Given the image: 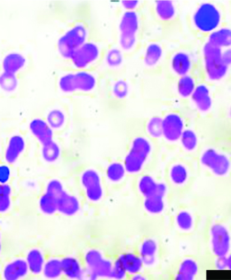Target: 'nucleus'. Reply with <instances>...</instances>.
<instances>
[{"mask_svg": "<svg viewBox=\"0 0 231 280\" xmlns=\"http://www.w3.org/2000/svg\"><path fill=\"white\" fill-rule=\"evenodd\" d=\"M140 14L137 11H125L118 25L119 44L123 52L130 53L138 46L141 31Z\"/></svg>", "mask_w": 231, "mask_h": 280, "instance_id": "f257e3e1", "label": "nucleus"}, {"mask_svg": "<svg viewBox=\"0 0 231 280\" xmlns=\"http://www.w3.org/2000/svg\"><path fill=\"white\" fill-rule=\"evenodd\" d=\"M98 85L95 74L87 70H77L67 72L59 81L60 89L65 94L93 92Z\"/></svg>", "mask_w": 231, "mask_h": 280, "instance_id": "f03ea898", "label": "nucleus"}, {"mask_svg": "<svg viewBox=\"0 0 231 280\" xmlns=\"http://www.w3.org/2000/svg\"><path fill=\"white\" fill-rule=\"evenodd\" d=\"M88 38V30L83 23L72 25L57 41V50L64 59H71L74 53L83 46Z\"/></svg>", "mask_w": 231, "mask_h": 280, "instance_id": "7ed1b4c3", "label": "nucleus"}, {"mask_svg": "<svg viewBox=\"0 0 231 280\" xmlns=\"http://www.w3.org/2000/svg\"><path fill=\"white\" fill-rule=\"evenodd\" d=\"M151 150L152 146L148 139L142 136L134 138L125 157L124 166L126 171L130 174L140 172L150 155Z\"/></svg>", "mask_w": 231, "mask_h": 280, "instance_id": "20e7f679", "label": "nucleus"}, {"mask_svg": "<svg viewBox=\"0 0 231 280\" xmlns=\"http://www.w3.org/2000/svg\"><path fill=\"white\" fill-rule=\"evenodd\" d=\"M221 48L207 42L203 49L205 68L209 79L217 81L221 80L227 72L228 66L222 61Z\"/></svg>", "mask_w": 231, "mask_h": 280, "instance_id": "39448f33", "label": "nucleus"}, {"mask_svg": "<svg viewBox=\"0 0 231 280\" xmlns=\"http://www.w3.org/2000/svg\"><path fill=\"white\" fill-rule=\"evenodd\" d=\"M221 20V14L213 4L205 3L195 12L192 21L195 26L202 32H210L217 29Z\"/></svg>", "mask_w": 231, "mask_h": 280, "instance_id": "423d86ee", "label": "nucleus"}, {"mask_svg": "<svg viewBox=\"0 0 231 280\" xmlns=\"http://www.w3.org/2000/svg\"><path fill=\"white\" fill-rule=\"evenodd\" d=\"M101 52L98 43L87 42L74 53L70 61L76 70H87L99 60Z\"/></svg>", "mask_w": 231, "mask_h": 280, "instance_id": "0eeeda50", "label": "nucleus"}, {"mask_svg": "<svg viewBox=\"0 0 231 280\" xmlns=\"http://www.w3.org/2000/svg\"><path fill=\"white\" fill-rule=\"evenodd\" d=\"M184 130L183 119L177 113H169L162 118V136L168 142L180 140Z\"/></svg>", "mask_w": 231, "mask_h": 280, "instance_id": "6e6552de", "label": "nucleus"}, {"mask_svg": "<svg viewBox=\"0 0 231 280\" xmlns=\"http://www.w3.org/2000/svg\"><path fill=\"white\" fill-rule=\"evenodd\" d=\"M85 262L88 269L93 271L98 277H110L112 264L110 260L105 259L100 252L90 250L85 254Z\"/></svg>", "mask_w": 231, "mask_h": 280, "instance_id": "1a4fd4ad", "label": "nucleus"}, {"mask_svg": "<svg viewBox=\"0 0 231 280\" xmlns=\"http://www.w3.org/2000/svg\"><path fill=\"white\" fill-rule=\"evenodd\" d=\"M81 183L85 189L87 197L92 202H98L103 196L101 179L98 172L87 170L81 175Z\"/></svg>", "mask_w": 231, "mask_h": 280, "instance_id": "9d476101", "label": "nucleus"}, {"mask_svg": "<svg viewBox=\"0 0 231 280\" xmlns=\"http://www.w3.org/2000/svg\"><path fill=\"white\" fill-rule=\"evenodd\" d=\"M202 161L205 166L217 175L226 174L229 169L230 163L227 158L213 149H208L204 152Z\"/></svg>", "mask_w": 231, "mask_h": 280, "instance_id": "9b49d317", "label": "nucleus"}, {"mask_svg": "<svg viewBox=\"0 0 231 280\" xmlns=\"http://www.w3.org/2000/svg\"><path fill=\"white\" fill-rule=\"evenodd\" d=\"M214 251L220 257L227 254L230 247V237L225 228L220 225L215 226L211 230Z\"/></svg>", "mask_w": 231, "mask_h": 280, "instance_id": "f8f14e48", "label": "nucleus"}, {"mask_svg": "<svg viewBox=\"0 0 231 280\" xmlns=\"http://www.w3.org/2000/svg\"><path fill=\"white\" fill-rule=\"evenodd\" d=\"M29 129L42 146L53 141V129L44 119L40 118L33 119L30 122Z\"/></svg>", "mask_w": 231, "mask_h": 280, "instance_id": "ddd939ff", "label": "nucleus"}, {"mask_svg": "<svg viewBox=\"0 0 231 280\" xmlns=\"http://www.w3.org/2000/svg\"><path fill=\"white\" fill-rule=\"evenodd\" d=\"M26 142L21 135H14L8 141L5 151V159L9 164L14 163L24 152Z\"/></svg>", "mask_w": 231, "mask_h": 280, "instance_id": "4468645a", "label": "nucleus"}, {"mask_svg": "<svg viewBox=\"0 0 231 280\" xmlns=\"http://www.w3.org/2000/svg\"><path fill=\"white\" fill-rule=\"evenodd\" d=\"M29 269L26 260L22 258L12 260L6 265L3 271L5 280H20L28 274Z\"/></svg>", "mask_w": 231, "mask_h": 280, "instance_id": "2eb2a0df", "label": "nucleus"}, {"mask_svg": "<svg viewBox=\"0 0 231 280\" xmlns=\"http://www.w3.org/2000/svg\"><path fill=\"white\" fill-rule=\"evenodd\" d=\"M170 67L172 71L179 77L188 76L191 67V60L185 52L175 53L171 58Z\"/></svg>", "mask_w": 231, "mask_h": 280, "instance_id": "dca6fc26", "label": "nucleus"}, {"mask_svg": "<svg viewBox=\"0 0 231 280\" xmlns=\"http://www.w3.org/2000/svg\"><path fill=\"white\" fill-rule=\"evenodd\" d=\"M164 50L158 42H149L143 53V63L148 68L155 67L160 63L163 57Z\"/></svg>", "mask_w": 231, "mask_h": 280, "instance_id": "f3484780", "label": "nucleus"}, {"mask_svg": "<svg viewBox=\"0 0 231 280\" xmlns=\"http://www.w3.org/2000/svg\"><path fill=\"white\" fill-rule=\"evenodd\" d=\"M195 105L201 112H207L211 108V98L209 89L205 85H198L191 95Z\"/></svg>", "mask_w": 231, "mask_h": 280, "instance_id": "a211bd4d", "label": "nucleus"}, {"mask_svg": "<svg viewBox=\"0 0 231 280\" xmlns=\"http://www.w3.org/2000/svg\"><path fill=\"white\" fill-rule=\"evenodd\" d=\"M24 55L18 52H10L4 57L2 61V68L4 72L16 74L26 65Z\"/></svg>", "mask_w": 231, "mask_h": 280, "instance_id": "6ab92c4d", "label": "nucleus"}, {"mask_svg": "<svg viewBox=\"0 0 231 280\" xmlns=\"http://www.w3.org/2000/svg\"><path fill=\"white\" fill-rule=\"evenodd\" d=\"M57 211L63 215H73L79 211L80 204L75 196L66 193L65 191L57 198Z\"/></svg>", "mask_w": 231, "mask_h": 280, "instance_id": "aec40b11", "label": "nucleus"}, {"mask_svg": "<svg viewBox=\"0 0 231 280\" xmlns=\"http://www.w3.org/2000/svg\"><path fill=\"white\" fill-rule=\"evenodd\" d=\"M153 11L160 21H172L176 16V8L171 1H157L153 5Z\"/></svg>", "mask_w": 231, "mask_h": 280, "instance_id": "412c9836", "label": "nucleus"}, {"mask_svg": "<svg viewBox=\"0 0 231 280\" xmlns=\"http://www.w3.org/2000/svg\"><path fill=\"white\" fill-rule=\"evenodd\" d=\"M117 260L125 269L126 272L131 273V274H136L142 269L143 264L141 258L134 254H122Z\"/></svg>", "mask_w": 231, "mask_h": 280, "instance_id": "4be33fe9", "label": "nucleus"}, {"mask_svg": "<svg viewBox=\"0 0 231 280\" xmlns=\"http://www.w3.org/2000/svg\"><path fill=\"white\" fill-rule=\"evenodd\" d=\"M26 262L29 267V271L34 274L42 273L45 264L44 254L40 250L33 249L27 253Z\"/></svg>", "mask_w": 231, "mask_h": 280, "instance_id": "5701e85b", "label": "nucleus"}, {"mask_svg": "<svg viewBox=\"0 0 231 280\" xmlns=\"http://www.w3.org/2000/svg\"><path fill=\"white\" fill-rule=\"evenodd\" d=\"M62 269L63 273L68 278L71 279H79L80 277L82 269L79 260L71 256H67L61 260Z\"/></svg>", "mask_w": 231, "mask_h": 280, "instance_id": "b1692460", "label": "nucleus"}, {"mask_svg": "<svg viewBox=\"0 0 231 280\" xmlns=\"http://www.w3.org/2000/svg\"><path fill=\"white\" fill-rule=\"evenodd\" d=\"M157 244L152 239H147L141 246V258L143 264L151 266L155 262V254L157 251Z\"/></svg>", "mask_w": 231, "mask_h": 280, "instance_id": "393cba45", "label": "nucleus"}, {"mask_svg": "<svg viewBox=\"0 0 231 280\" xmlns=\"http://www.w3.org/2000/svg\"><path fill=\"white\" fill-rule=\"evenodd\" d=\"M208 43L221 48L231 46V29L224 28L214 31L209 35Z\"/></svg>", "mask_w": 231, "mask_h": 280, "instance_id": "a878e982", "label": "nucleus"}, {"mask_svg": "<svg viewBox=\"0 0 231 280\" xmlns=\"http://www.w3.org/2000/svg\"><path fill=\"white\" fill-rule=\"evenodd\" d=\"M198 272V266L194 260L186 259L181 263L175 280H194Z\"/></svg>", "mask_w": 231, "mask_h": 280, "instance_id": "bb28decb", "label": "nucleus"}, {"mask_svg": "<svg viewBox=\"0 0 231 280\" xmlns=\"http://www.w3.org/2000/svg\"><path fill=\"white\" fill-rule=\"evenodd\" d=\"M43 273L46 278L51 279L59 278L63 273L61 260L56 258L49 260L44 265Z\"/></svg>", "mask_w": 231, "mask_h": 280, "instance_id": "cd10ccee", "label": "nucleus"}, {"mask_svg": "<svg viewBox=\"0 0 231 280\" xmlns=\"http://www.w3.org/2000/svg\"><path fill=\"white\" fill-rule=\"evenodd\" d=\"M196 87L194 79L189 76L182 77L177 83V91L179 95L183 98L191 96Z\"/></svg>", "mask_w": 231, "mask_h": 280, "instance_id": "c85d7f7f", "label": "nucleus"}, {"mask_svg": "<svg viewBox=\"0 0 231 280\" xmlns=\"http://www.w3.org/2000/svg\"><path fill=\"white\" fill-rule=\"evenodd\" d=\"M158 183L154 180L153 177L149 175H144L141 177L139 182V189L141 194L145 198L155 195Z\"/></svg>", "mask_w": 231, "mask_h": 280, "instance_id": "c756f323", "label": "nucleus"}, {"mask_svg": "<svg viewBox=\"0 0 231 280\" xmlns=\"http://www.w3.org/2000/svg\"><path fill=\"white\" fill-rule=\"evenodd\" d=\"M38 204L41 211L46 215H52L57 211V198L46 192L40 198Z\"/></svg>", "mask_w": 231, "mask_h": 280, "instance_id": "7c9ffc66", "label": "nucleus"}, {"mask_svg": "<svg viewBox=\"0 0 231 280\" xmlns=\"http://www.w3.org/2000/svg\"><path fill=\"white\" fill-rule=\"evenodd\" d=\"M43 159L46 162H53L59 159L61 155V147L54 141L43 145L42 149Z\"/></svg>", "mask_w": 231, "mask_h": 280, "instance_id": "2f4dec72", "label": "nucleus"}, {"mask_svg": "<svg viewBox=\"0 0 231 280\" xmlns=\"http://www.w3.org/2000/svg\"><path fill=\"white\" fill-rule=\"evenodd\" d=\"M46 121L51 129H59L65 124L66 116L60 109H53L47 115Z\"/></svg>", "mask_w": 231, "mask_h": 280, "instance_id": "473e14b6", "label": "nucleus"}, {"mask_svg": "<svg viewBox=\"0 0 231 280\" xmlns=\"http://www.w3.org/2000/svg\"><path fill=\"white\" fill-rule=\"evenodd\" d=\"M144 206L145 209L149 213L152 214L160 213L164 210V208L163 198L156 195V194L145 198Z\"/></svg>", "mask_w": 231, "mask_h": 280, "instance_id": "72a5a7b5", "label": "nucleus"}, {"mask_svg": "<svg viewBox=\"0 0 231 280\" xmlns=\"http://www.w3.org/2000/svg\"><path fill=\"white\" fill-rule=\"evenodd\" d=\"M11 187L8 184H0V213H6L11 207Z\"/></svg>", "mask_w": 231, "mask_h": 280, "instance_id": "f704fd0d", "label": "nucleus"}, {"mask_svg": "<svg viewBox=\"0 0 231 280\" xmlns=\"http://www.w3.org/2000/svg\"><path fill=\"white\" fill-rule=\"evenodd\" d=\"M147 134L153 138H159L162 136V118L153 117L146 123Z\"/></svg>", "mask_w": 231, "mask_h": 280, "instance_id": "c9c22d12", "label": "nucleus"}, {"mask_svg": "<svg viewBox=\"0 0 231 280\" xmlns=\"http://www.w3.org/2000/svg\"><path fill=\"white\" fill-rule=\"evenodd\" d=\"M18 81L16 74L4 72L2 74L0 87L6 92H12L18 87Z\"/></svg>", "mask_w": 231, "mask_h": 280, "instance_id": "e433bc0d", "label": "nucleus"}, {"mask_svg": "<svg viewBox=\"0 0 231 280\" xmlns=\"http://www.w3.org/2000/svg\"><path fill=\"white\" fill-rule=\"evenodd\" d=\"M126 170L125 166L120 162H113L107 169V177L113 182L121 181L125 176Z\"/></svg>", "mask_w": 231, "mask_h": 280, "instance_id": "4c0bfd02", "label": "nucleus"}, {"mask_svg": "<svg viewBox=\"0 0 231 280\" xmlns=\"http://www.w3.org/2000/svg\"><path fill=\"white\" fill-rule=\"evenodd\" d=\"M180 140L184 148L187 151H194L198 145V138L196 133L191 129L184 130Z\"/></svg>", "mask_w": 231, "mask_h": 280, "instance_id": "58836bf2", "label": "nucleus"}, {"mask_svg": "<svg viewBox=\"0 0 231 280\" xmlns=\"http://www.w3.org/2000/svg\"><path fill=\"white\" fill-rule=\"evenodd\" d=\"M170 177L173 182L176 183V184H182L187 180V170L182 164H175L171 169Z\"/></svg>", "mask_w": 231, "mask_h": 280, "instance_id": "ea45409f", "label": "nucleus"}, {"mask_svg": "<svg viewBox=\"0 0 231 280\" xmlns=\"http://www.w3.org/2000/svg\"><path fill=\"white\" fill-rule=\"evenodd\" d=\"M106 61L107 65L111 68H117L123 63L122 52L117 49H112L107 53Z\"/></svg>", "mask_w": 231, "mask_h": 280, "instance_id": "a19ab883", "label": "nucleus"}, {"mask_svg": "<svg viewBox=\"0 0 231 280\" xmlns=\"http://www.w3.org/2000/svg\"><path fill=\"white\" fill-rule=\"evenodd\" d=\"M64 192L63 184L61 181L57 180V179L51 180L47 185L46 193L50 194L55 198H59Z\"/></svg>", "mask_w": 231, "mask_h": 280, "instance_id": "79ce46f5", "label": "nucleus"}, {"mask_svg": "<svg viewBox=\"0 0 231 280\" xmlns=\"http://www.w3.org/2000/svg\"><path fill=\"white\" fill-rule=\"evenodd\" d=\"M177 222L179 227L182 230H189L192 227V218L189 213L183 211L177 216Z\"/></svg>", "mask_w": 231, "mask_h": 280, "instance_id": "37998d69", "label": "nucleus"}, {"mask_svg": "<svg viewBox=\"0 0 231 280\" xmlns=\"http://www.w3.org/2000/svg\"><path fill=\"white\" fill-rule=\"evenodd\" d=\"M126 271L118 260L114 263L112 267V273H111L110 278L117 280H122L126 276Z\"/></svg>", "mask_w": 231, "mask_h": 280, "instance_id": "c03bdc74", "label": "nucleus"}, {"mask_svg": "<svg viewBox=\"0 0 231 280\" xmlns=\"http://www.w3.org/2000/svg\"><path fill=\"white\" fill-rule=\"evenodd\" d=\"M11 177V170L9 166L3 164L0 165V184H7Z\"/></svg>", "mask_w": 231, "mask_h": 280, "instance_id": "a18cd8bd", "label": "nucleus"}, {"mask_svg": "<svg viewBox=\"0 0 231 280\" xmlns=\"http://www.w3.org/2000/svg\"><path fill=\"white\" fill-rule=\"evenodd\" d=\"M122 3V6L125 11H137L139 6L141 5L140 2L139 1H125Z\"/></svg>", "mask_w": 231, "mask_h": 280, "instance_id": "49530a36", "label": "nucleus"}, {"mask_svg": "<svg viewBox=\"0 0 231 280\" xmlns=\"http://www.w3.org/2000/svg\"><path fill=\"white\" fill-rule=\"evenodd\" d=\"M97 278V275L93 271L90 270L89 269H87L82 271L79 280H96Z\"/></svg>", "mask_w": 231, "mask_h": 280, "instance_id": "de8ad7c7", "label": "nucleus"}, {"mask_svg": "<svg viewBox=\"0 0 231 280\" xmlns=\"http://www.w3.org/2000/svg\"><path fill=\"white\" fill-rule=\"evenodd\" d=\"M127 90V87H125V85L123 83H118L117 86L114 87V92L115 95L122 97L125 94V91Z\"/></svg>", "mask_w": 231, "mask_h": 280, "instance_id": "09e8293b", "label": "nucleus"}, {"mask_svg": "<svg viewBox=\"0 0 231 280\" xmlns=\"http://www.w3.org/2000/svg\"><path fill=\"white\" fill-rule=\"evenodd\" d=\"M222 61L226 66L231 65V48L222 53Z\"/></svg>", "mask_w": 231, "mask_h": 280, "instance_id": "8fccbe9b", "label": "nucleus"}, {"mask_svg": "<svg viewBox=\"0 0 231 280\" xmlns=\"http://www.w3.org/2000/svg\"><path fill=\"white\" fill-rule=\"evenodd\" d=\"M166 192V187L164 183H158L157 189H156V195L161 196V197L164 198V196H165Z\"/></svg>", "mask_w": 231, "mask_h": 280, "instance_id": "3c124183", "label": "nucleus"}, {"mask_svg": "<svg viewBox=\"0 0 231 280\" xmlns=\"http://www.w3.org/2000/svg\"><path fill=\"white\" fill-rule=\"evenodd\" d=\"M131 280H147V279L143 275L137 274L132 277Z\"/></svg>", "mask_w": 231, "mask_h": 280, "instance_id": "603ef678", "label": "nucleus"}, {"mask_svg": "<svg viewBox=\"0 0 231 280\" xmlns=\"http://www.w3.org/2000/svg\"><path fill=\"white\" fill-rule=\"evenodd\" d=\"M225 262L226 266H227L230 269H231V256L228 258V259H226Z\"/></svg>", "mask_w": 231, "mask_h": 280, "instance_id": "864d4df0", "label": "nucleus"}, {"mask_svg": "<svg viewBox=\"0 0 231 280\" xmlns=\"http://www.w3.org/2000/svg\"><path fill=\"white\" fill-rule=\"evenodd\" d=\"M2 250V245H1V241H0V252H1Z\"/></svg>", "mask_w": 231, "mask_h": 280, "instance_id": "5fc2aeb1", "label": "nucleus"}, {"mask_svg": "<svg viewBox=\"0 0 231 280\" xmlns=\"http://www.w3.org/2000/svg\"><path fill=\"white\" fill-rule=\"evenodd\" d=\"M1 76H2V74L0 73V80H1Z\"/></svg>", "mask_w": 231, "mask_h": 280, "instance_id": "6e6d98bb", "label": "nucleus"}, {"mask_svg": "<svg viewBox=\"0 0 231 280\" xmlns=\"http://www.w3.org/2000/svg\"><path fill=\"white\" fill-rule=\"evenodd\" d=\"M230 117H231V108H230Z\"/></svg>", "mask_w": 231, "mask_h": 280, "instance_id": "4d7b16f0", "label": "nucleus"}, {"mask_svg": "<svg viewBox=\"0 0 231 280\" xmlns=\"http://www.w3.org/2000/svg\"><path fill=\"white\" fill-rule=\"evenodd\" d=\"M0 238H1V236H0Z\"/></svg>", "mask_w": 231, "mask_h": 280, "instance_id": "13d9d810", "label": "nucleus"}]
</instances>
